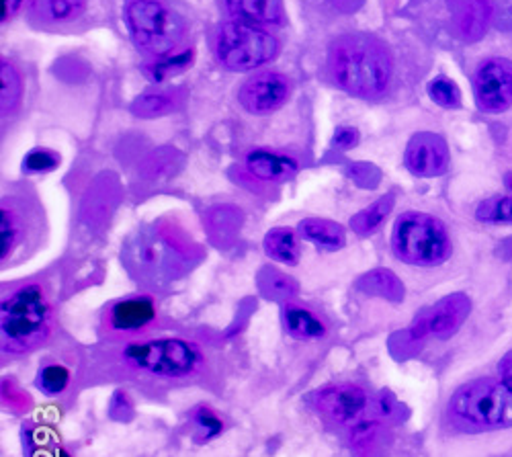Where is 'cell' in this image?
<instances>
[{"label":"cell","instance_id":"d6986e66","mask_svg":"<svg viewBox=\"0 0 512 457\" xmlns=\"http://www.w3.org/2000/svg\"><path fill=\"white\" fill-rule=\"evenodd\" d=\"M467 314H469V300L463 294H455L439 302L429 314H426V324H429V328L437 332V335L447 337L457 330V326L465 320Z\"/></svg>","mask_w":512,"mask_h":457},{"label":"cell","instance_id":"d4e9b609","mask_svg":"<svg viewBox=\"0 0 512 457\" xmlns=\"http://www.w3.org/2000/svg\"><path fill=\"white\" fill-rule=\"evenodd\" d=\"M191 421L195 427V441H199V443H207L209 439H216L224 431V425H222L218 414L205 406H199L191 412Z\"/></svg>","mask_w":512,"mask_h":457},{"label":"cell","instance_id":"9c48e42d","mask_svg":"<svg viewBox=\"0 0 512 457\" xmlns=\"http://www.w3.org/2000/svg\"><path fill=\"white\" fill-rule=\"evenodd\" d=\"M158 316L156 304L150 296H132L113 302L101 320V330L109 341L125 339L138 341L144 332L150 330Z\"/></svg>","mask_w":512,"mask_h":457},{"label":"cell","instance_id":"ba28073f","mask_svg":"<svg viewBox=\"0 0 512 457\" xmlns=\"http://www.w3.org/2000/svg\"><path fill=\"white\" fill-rule=\"evenodd\" d=\"M213 54L232 72H248L279 54V41L265 29L242 21L222 23L213 35Z\"/></svg>","mask_w":512,"mask_h":457},{"label":"cell","instance_id":"5bb4252c","mask_svg":"<svg viewBox=\"0 0 512 457\" xmlns=\"http://www.w3.org/2000/svg\"><path fill=\"white\" fill-rule=\"evenodd\" d=\"M453 25L463 41H478L486 35L492 17V0H449Z\"/></svg>","mask_w":512,"mask_h":457},{"label":"cell","instance_id":"44dd1931","mask_svg":"<svg viewBox=\"0 0 512 457\" xmlns=\"http://www.w3.org/2000/svg\"><path fill=\"white\" fill-rule=\"evenodd\" d=\"M297 232H300L304 240L314 242L316 246L324 248V251H338V248H343L347 242L343 226L330 220H318V218L304 220L300 228H297Z\"/></svg>","mask_w":512,"mask_h":457},{"label":"cell","instance_id":"7402d4cb","mask_svg":"<svg viewBox=\"0 0 512 457\" xmlns=\"http://www.w3.org/2000/svg\"><path fill=\"white\" fill-rule=\"evenodd\" d=\"M72 373L70 369L60 363V361H48L39 367L37 376H35V388L50 398H56L60 394H64L70 386Z\"/></svg>","mask_w":512,"mask_h":457},{"label":"cell","instance_id":"7a4b0ae2","mask_svg":"<svg viewBox=\"0 0 512 457\" xmlns=\"http://www.w3.org/2000/svg\"><path fill=\"white\" fill-rule=\"evenodd\" d=\"M328 68L343 91L371 99L390 87L394 62L388 48L369 33H349L332 41Z\"/></svg>","mask_w":512,"mask_h":457},{"label":"cell","instance_id":"f546056e","mask_svg":"<svg viewBox=\"0 0 512 457\" xmlns=\"http://www.w3.org/2000/svg\"><path fill=\"white\" fill-rule=\"evenodd\" d=\"M359 136H357V130L355 128H340L336 130L334 138H332V146L340 148V150H349L357 144Z\"/></svg>","mask_w":512,"mask_h":457},{"label":"cell","instance_id":"603a6c76","mask_svg":"<svg viewBox=\"0 0 512 457\" xmlns=\"http://www.w3.org/2000/svg\"><path fill=\"white\" fill-rule=\"evenodd\" d=\"M181 97H183V91L146 93L132 103V113L138 117H162L179 107Z\"/></svg>","mask_w":512,"mask_h":457},{"label":"cell","instance_id":"484cf974","mask_svg":"<svg viewBox=\"0 0 512 457\" xmlns=\"http://www.w3.org/2000/svg\"><path fill=\"white\" fill-rule=\"evenodd\" d=\"M476 216L488 224H512V197H490L482 201Z\"/></svg>","mask_w":512,"mask_h":457},{"label":"cell","instance_id":"4dcf8cb0","mask_svg":"<svg viewBox=\"0 0 512 457\" xmlns=\"http://www.w3.org/2000/svg\"><path fill=\"white\" fill-rule=\"evenodd\" d=\"M498 373H500L502 382L512 390V351L502 357V361L498 365Z\"/></svg>","mask_w":512,"mask_h":457},{"label":"cell","instance_id":"8fae6325","mask_svg":"<svg viewBox=\"0 0 512 457\" xmlns=\"http://www.w3.org/2000/svg\"><path fill=\"white\" fill-rule=\"evenodd\" d=\"M291 95V80L279 72L254 74L244 82L240 91V103L254 115H265L277 111L287 103Z\"/></svg>","mask_w":512,"mask_h":457},{"label":"cell","instance_id":"e0dca14e","mask_svg":"<svg viewBox=\"0 0 512 457\" xmlns=\"http://www.w3.org/2000/svg\"><path fill=\"white\" fill-rule=\"evenodd\" d=\"M232 17L250 25H279L283 23L281 0H224Z\"/></svg>","mask_w":512,"mask_h":457},{"label":"cell","instance_id":"6da1fadb","mask_svg":"<svg viewBox=\"0 0 512 457\" xmlns=\"http://www.w3.org/2000/svg\"><path fill=\"white\" fill-rule=\"evenodd\" d=\"M58 300L46 281L29 279L3 289L0 353L23 359L48 347L58 332Z\"/></svg>","mask_w":512,"mask_h":457},{"label":"cell","instance_id":"8992f818","mask_svg":"<svg viewBox=\"0 0 512 457\" xmlns=\"http://www.w3.org/2000/svg\"><path fill=\"white\" fill-rule=\"evenodd\" d=\"M392 248L402 263L414 267L443 265L453 253L447 226L439 218L422 212H406L396 220Z\"/></svg>","mask_w":512,"mask_h":457},{"label":"cell","instance_id":"ac0fdd59","mask_svg":"<svg viewBox=\"0 0 512 457\" xmlns=\"http://www.w3.org/2000/svg\"><path fill=\"white\" fill-rule=\"evenodd\" d=\"M87 11V0H29V13L44 25L72 23Z\"/></svg>","mask_w":512,"mask_h":457},{"label":"cell","instance_id":"30bf717a","mask_svg":"<svg viewBox=\"0 0 512 457\" xmlns=\"http://www.w3.org/2000/svg\"><path fill=\"white\" fill-rule=\"evenodd\" d=\"M474 91L482 111H506L512 105V62L506 58L486 60L474 76Z\"/></svg>","mask_w":512,"mask_h":457},{"label":"cell","instance_id":"5b68a950","mask_svg":"<svg viewBox=\"0 0 512 457\" xmlns=\"http://www.w3.org/2000/svg\"><path fill=\"white\" fill-rule=\"evenodd\" d=\"M447 419L467 433L508 429L512 427V390L490 378L467 382L451 396Z\"/></svg>","mask_w":512,"mask_h":457},{"label":"cell","instance_id":"d6a6232c","mask_svg":"<svg viewBox=\"0 0 512 457\" xmlns=\"http://www.w3.org/2000/svg\"><path fill=\"white\" fill-rule=\"evenodd\" d=\"M23 5V0H3V21L11 19Z\"/></svg>","mask_w":512,"mask_h":457},{"label":"cell","instance_id":"9a60e30c","mask_svg":"<svg viewBox=\"0 0 512 457\" xmlns=\"http://www.w3.org/2000/svg\"><path fill=\"white\" fill-rule=\"evenodd\" d=\"M246 171L261 181L283 183L297 175V171H300V162H297L293 156L261 148V150L248 152Z\"/></svg>","mask_w":512,"mask_h":457},{"label":"cell","instance_id":"277c9868","mask_svg":"<svg viewBox=\"0 0 512 457\" xmlns=\"http://www.w3.org/2000/svg\"><path fill=\"white\" fill-rule=\"evenodd\" d=\"M0 263L15 267L33 257L48 236L44 205L29 185L13 187L0 199Z\"/></svg>","mask_w":512,"mask_h":457},{"label":"cell","instance_id":"2e32d148","mask_svg":"<svg viewBox=\"0 0 512 457\" xmlns=\"http://www.w3.org/2000/svg\"><path fill=\"white\" fill-rule=\"evenodd\" d=\"M281 318L287 335L295 341H316L322 339L328 332V324L316 312L304 306L287 304L283 308Z\"/></svg>","mask_w":512,"mask_h":457},{"label":"cell","instance_id":"cb8c5ba5","mask_svg":"<svg viewBox=\"0 0 512 457\" xmlns=\"http://www.w3.org/2000/svg\"><path fill=\"white\" fill-rule=\"evenodd\" d=\"M23 95V82L15 66L9 62H0V111L5 117L13 115Z\"/></svg>","mask_w":512,"mask_h":457},{"label":"cell","instance_id":"836d02e7","mask_svg":"<svg viewBox=\"0 0 512 457\" xmlns=\"http://www.w3.org/2000/svg\"><path fill=\"white\" fill-rule=\"evenodd\" d=\"M506 185H508V189L512 191V175H508V177H506Z\"/></svg>","mask_w":512,"mask_h":457},{"label":"cell","instance_id":"ffe728a7","mask_svg":"<svg viewBox=\"0 0 512 457\" xmlns=\"http://www.w3.org/2000/svg\"><path fill=\"white\" fill-rule=\"evenodd\" d=\"M265 253L269 259L285 265H297L302 259V246L300 240H297L295 230L291 228H273L265 236Z\"/></svg>","mask_w":512,"mask_h":457},{"label":"cell","instance_id":"7c38bea8","mask_svg":"<svg viewBox=\"0 0 512 457\" xmlns=\"http://www.w3.org/2000/svg\"><path fill=\"white\" fill-rule=\"evenodd\" d=\"M314 404L326 419L334 423H351L359 419L369 404V396L361 386L334 384L314 394Z\"/></svg>","mask_w":512,"mask_h":457},{"label":"cell","instance_id":"52a82bcc","mask_svg":"<svg viewBox=\"0 0 512 457\" xmlns=\"http://www.w3.org/2000/svg\"><path fill=\"white\" fill-rule=\"evenodd\" d=\"M125 17L136 46L156 58L170 56L183 44V17L160 0H130Z\"/></svg>","mask_w":512,"mask_h":457},{"label":"cell","instance_id":"4316f807","mask_svg":"<svg viewBox=\"0 0 512 457\" xmlns=\"http://www.w3.org/2000/svg\"><path fill=\"white\" fill-rule=\"evenodd\" d=\"M429 95L431 99L441 105V107H447V109H455L459 107L461 103V91L459 87L455 85L453 80L445 78V76H439V78H433L431 85H429Z\"/></svg>","mask_w":512,"mask_h":457},{"label":"cell","instance_id":"3957f363","mask_svg":"<svg viewBox=\"0 0 512 457\" xmlns=\"http://www.w3.org/2000/svg\"><path fill=\"white\" fill-rule=\"evenodd\" d=\"M119 363L136 378L158 384H189L205 371L203 351L185 339H152L123 343Z\"/></svg>","mask_w":512,"mask_h":457},{"label":"cell","instance_id":"83f0119b","mask_svg":"<svg viewBox=\"0 0 512 457\" xmlns=\"http://www.w3.org/2000/svg\"><path fill=\"white\" fill-rule=\"evenodd\" d=\"M390 210H392V197H386V199H381L379 203H375L371 210L363 212L353 224L359 232H371L373 228H377L383 220H386Z\"/></svg>","mask_w":512,"mask_h":457},{"label":"cell","instance_id":"f1b7e54d","mask_svg":"<svg viewBox=\"0 0 512 457\" xmlns=\"http://www.w3.org/2000/svg\"><path fill=\"white\" fill-rule=\"evenodd\" d=\"M60 166V156L48 150H33L23 160V171L27 173H48Z\"/></svg>","mask_w":512,"mask_h":457},{"label":"cell","instance_id":"4fadbf2b","mask_svg":"<svg viewBox=\"0 0 512 457\" xmlns=\"http://www.w3.org/2000/svg\"><path fill=\"white\" fill-rule=\"evenodd\" d=\"M406 169L416 177H439L449 169V148L439 134H416L406 148Z\"/></svg>","mask_w":512,"mask_h":457},{"label":"cell","instance_id":"1f68e13d","mask_svg":"<svg viewBox=\"0 0 512 457\" xmlns=\"http://www.w3.org/2000/svg\"><path fill=\"white\" fill-rule=\"evenodd\" d=\"M330 3H332L338 11L353 13V11H357V9L363 5V0H330Z\"/></svg>","mask_w":512,"mask_h":457}]
</instances>
